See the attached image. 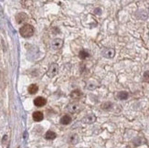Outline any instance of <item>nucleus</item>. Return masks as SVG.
<instances>
[{"instance_id":"15","label":"nucleus","mask_w":149,"mask_h":148,"mask_svg":"<svg viewBox=\"0 0 149 148\" xmlns=\"http://www.w3.org/2000/svg\"><path fill=\"white\" fill-rule=\"evenodd\" d=\"M128 96H129V94L127 92H119L117 93V95H116V97H117L119 100L123 101V100H126L128 98Z\"/></svg>"},{"instance_id":"6","label":"nucleus","mask_w":149,"mask_h":148,"mask_svg":"<svg viewBox=\"0 0 149 148\" xmlns=\"http://www.w3.org/2000/svg\"><path fill=\"white\" fill-rule=\"evenodd\" d=\"M51 46H52L53 49H60L63 46V40L61 38H55L51 43Z\"/></svg>"},{"instance_id":"9","label":"nucleus","mask_w":149,"mask_h":148,"mask_svg":"<svg viewBox=\"0 0 149 148\" xmlns=\"http://www.w3.org/2000/svg\"><path fill=\"white\" fill-rule=\"evenodd\" d=\"M70 122H72V117H70L69 114L63 115L60 120V123L63 125H68L69 124H70Z\"/></svg>"},{"instance_id":"3","label":"nucleus","mask_w":149,"mask_h":148,"mask_svg":"<svg viewBox=\"0 0 149 148\" xmlns=\"http://www.w3.org/2000/svg\"><path fill=\"white\" fill-rule=\"evenodd\" d=\"M68 111L70 113H79L81 111V105L80 104H78V102H72V104H70L68 105Z\"/></svg>"},{"instance_id":"8","label":"nucleus","mask_w":149,"mask_h":148,"mask_svg":"<svg viewBox=\"0 0 149 148\" xmlns=\"http://www.w3.org/2000/svg\"><path fill=\"white\" fill-rule=\"evenodd\" d=\"M28 20V16L25 14V13H18V14L16 16V21L18 24L24 23L25 21Z\"/></svg>"},{"instance_id":"12","label":"nucleus","mask_w":149,"mask_h":148,"mask_svg":"<svg viewBox=\"0 0 149 148\" xmlns=\"http://www.w3.org/2000/svg\"><path fill=\"white\" fill-rule=\"evenodd\" d=\"M82 95L83 94H82L81 90H78L77 89V90H74V91H72V92L70 93V97L73 98V99H79V98L81 97Z\"/></svg>"},{"instance_id":"5","label":"nucleus","mask_w":149,"mask_h":148,"mask_svg":"<svg viewBox=\"0 0 149 148\" xmlns=\"http://www.w3.org/2000/svg\"><path fill=\"white\" fill-rule=\"evenodd\" d=\"M95 121H96V116L93 113H89V114L86 115V116H84L83 119H82L83 123L84 124H93Z\"/></svg>"},{"instance_id":"13","label":"nucleus","mask_w":149,"mask_h":148,"mask_svg":"<svg viewBox=\"0 0 149 148\" xmlns=\"http://www.w3.org/2000/svg\"><path fill=\"white\" fill-rule=\"evenodd\" d=\"M56 137H57V134L53 131H48L45 133V138L47 140H54Z\"/></svg>"},{"instance_id":"18","label":"nucleus","mask_w":149,"mask_h":148,"mask_svg":"<svg viewBox=\"0 0 149 148\" xmlns=\"http://www.w3.org/2000/svg\"><path fill=\"white\" fill-rule=\"evenodd\" d=\"M113 107V104L111 102H104V104H102V108L103 110H111Z\"/></svg>"},{"instance_id":"1","label":"nucleus","mask_w":149,"mask_h":148,"mask_svg":"<svg viewBox=\"0 0 149 148\" xmlns=\"http://www.w3.org/2000/svg\"><path fill=\"white\" fill-rule=\"evenodd\" d=\"M19 33L23 38H30L34 34V28L29 24H24L19 29Z\"/></svg>"},{"instance_id":"4","label":"nucleus","mask_w":149,"mask_h":148,"mask_svg":"<svg viewBox=\"0 0 149 148\" xmlns=\"http://www.w3.org/2000/svg\"><path fill=\"white\" fill-rule=\"evenodd\" d=\"M115 55V50L112 48H108L105 49L102 51V56L106 58V59H113Z\"/></svg>"},{"instance_id":"11","label":"nucleus","mask_w":149,"mask_h":148,"mask_svg":"<svg viewBox=\"0 0 149 148\" xmlns=\"http://www.w3.org/2000/svg\"><path fill=\"white\" fill-rule=\"evenodd\" d=\"M68 142L70 145H76L78 142H79V135H78V134H76V133L70 135V137L68 139Z\"/></svg>"},{"instance_id":"16","label":"nucleus","mask_w":149,"mask_h":148,"mask_svg":"<svg viewBox=\"0 0 149 148\" xmlns=\"http://www.w3.org/2000/svg\"><path fill=\"white\" fill-rule=\"evenodd\" d=\"M79 57H80V59L81 60H85V59H88V58L90 57V54L87 50L85 49H82L80 51V53H79Z\"/></svg>"},{"instance_id":"14","label":"nucleus","mask_w":149,"mask_h":148,"mask_svg":"<svg viewBox=\"0 0 149 148\" xmlns=\"http://www.w3.org/2000/svg\"><path fill=\"white\" fill-rule=\"evenodd\" d=\"M28 91H29V92L30 94H35V93H37L38 91V87L37 84H31V85L29 86Z\"/></svg>"},{"instance_id":"20","label":"nucleus","mask_w":149,"mask_h":148,"mask_svg":"<svg viewBox=\"0 0 149 148\" xmlns=\"http://www.w3.org/2000/svg\"><path fill=\"white\" fill-rule=\"evenodd\" d=\"M94 13H95V14L96 15H101L102 14V10H101V8H95L94 9Z\"/></svg>"},{"instance_id":"17","label":"nucleus","mask_w":149,"mask_h":148,"mask_svg":"<svg viewBox=\"0 0 149 148\" xmlns=\"http://www.w3.org/2000/svg\"><path fill=\"white\" fill-rule=\"evenodd\" d=\"M134 145L135 146H138V145H142L143 144V142H145V140L143 139V138H141V137H137V138H135L134 141Z\"/></svg>"},{"instance_id":"7","label":"nucleus","mask_w":149,"mask_h":148,"mask_svg":"<svg viewBox=\"0 0 149 148\" xmlns=\"http://www.w3.org/2000/svg\"><path fill=\"white\" fill-rule=\"evenodd\" d=\"M47 104V100L40 96V97H37L35 100H34V104L37 106V107H42L44 105H46Z\"/></svg>"},{"instance_id":"19","label":"nucleus","mask_w":149,"mask_h":148,"mask_svg":"<svg viewBox=\"0 0 149 148\" xmlns=\"http://www.w3.org/2000/svg\"><path fill=\"white\" fill-rule=\"evenodd\" d=\"M143 78H144L145 81H149V70H146V72L144 73Z\"/></svg>"},{"instance_id":"21","label":"nucleus","mask_w":149,"mask_h":148,"mask_svg":"<svg viewBox=\"0 0 149 148\" xmlns=\"http://www.w3.org/2000/svg\"><path fill=\"white\" fill-rule=\"evenodd\" d=\"M125 148H130V147H128V146H126V147H125Z\"/></svg>"},{"instance_id":"10","label":"nucleus","mask_w":149,"mask_h":148,"mask_svg":"<svg viewBox=\"0 0 149 148\" xmlns=\"http://www.w3.org/2000/svg\"><path fill=\"white\" fill-rule=\"evenodd\" d=\"M43 117H44L43 113L41 112H38V111L33 113V115H32V118H33V120L35 122H41L43 120Z\"/></svg>"},{"instance_id":"2","label":"nucleus","mask_w":149,"mask_h":148,"mask_svg":"<svg viewBox=\"0 0 149 148\" xmlns=\"http://www.w3.org/2000/svg\"><path fill=\"white\" fill-rule=\"evenodd\" d=\"M58 72H59V66H58L57 63H51L49 69H48V76L49 77V78H53V77H55Z\"/></svg>"}]
</instances>
